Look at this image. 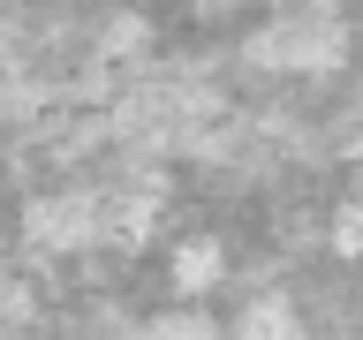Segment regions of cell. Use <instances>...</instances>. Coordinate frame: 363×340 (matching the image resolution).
Masks as SVG:
<instances>
[{"mask_svg": "<svg viewBox=\"0 0 363 340\" xmlns=\"http://www.w3.org/2000/svg\"><path fill=\"white\" fill-rule=\"evenodd\" d=\"M250 61L257 68H280V76H325V68L348 61V23L325 8V0H295V8H280V16L250 38Z\"/></svg>", "mask_w": 363, "mask_h": 340, "instance_id": "cell-1", "label": "cell"}, {"mask_svg": "<svg viewBox=\"0 0 363 340\" xmlns=\"http://www.w3.org/2000/svg\"><path fill=\"white\" fill-rule=\"evenodd\" d=\"M220 280H227V249L212 242V234H182V242L167 249V288H174V295L204 302Z\"/></svg>", "mask_w": 363, "mask_h": 340, "instance_id": "cell-2", "label": "cell"}, {"mask_svg": "<svg viewBox=\"0 0 363 340\" xmlns=\"http://www.w3.org/2000/svg\"><path fill=\"white\" fill-rule=\"evenodd\" d=\"M235 333H272V340H295V333H303V310H295L288 295H250L242 310H235Z\"/></svg>", "mask_w": 363, "mask_h": 340, "instance_id": "cell-3", "label": "cell"}]
</instances>
